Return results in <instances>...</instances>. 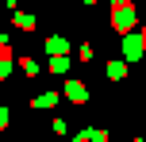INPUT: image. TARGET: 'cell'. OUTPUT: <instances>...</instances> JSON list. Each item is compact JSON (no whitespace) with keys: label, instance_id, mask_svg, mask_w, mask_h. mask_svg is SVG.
<instances>
[{"label":"cell","instance_id":"obj_5","mask_svg":"<svg viewBox=\"0 0 146 142\" xmlns=\"http://www.w3.org/2000/svg\"><path fill=\"white\" fill-rule=\"evenodd\" d=\"M54 104V92H42V96H35V108H50Z\"/></svg>","mask_w":146,"mask_h":142},{"label":"cell","instance_id":"obj_3","mask_svg":"<svg viewBox=\"0 0 146 142\" xmlns=\"http://www.w3.org/2000/svg\"><path fill=\"white\" fill-rule=\"evenodd\" d=\"M66 96L73 100V104H85L88 92H85V85H81V81H69V85H66Z\"/></svg>","mask_w":146,"mask_h":142},{"label":"cell","instance_id":"obj_4","mask_svg":"<svg viewBox=\"0 0 146 142\" xmlns=\"http://www.w3.org/2000/svg\"><path fill=\"white\" fill-rule=\"evenodd\" d=\"M50 69H54V73H66V69H69V58H62V54H58V58L50 61Z\"/></svg>","mask_w":146,"mask_h":142},{"label":"cell","instance_id":"obj_8","mask_svg":"<svg viewBox=\"0 0 146 142\" xmlns=\"http://www.w3.org/2000/svg\"><path fill=\"white\" fill-rule=\"evenodd\" d=\"M111 4H115V8H119V4H131V0H111Z\"/></svg>","mask_w":146,"mask_h":142},{"label":"cell","instance_id":"obj_10","mask_svg":"<svg viewBox=\"0 0 146 142\" xmlns=\"http://www.w3.org/2000/svg\"><path fill=\"white\" fill-rule=\"evenodd\" d=\"M85 4H96V0H85Z\"/></svg>","mask_w":146,"mask_h":142},{"label":"cell","instance_id":"obj_1","mask_svg":"<svg viewBox=\"0 0 146 142\" xmlns=\"http://www.w3.org/2000/svg\"><path fill=\"white\" fill-rule=\"evenodd\" d=\"M142 50H146V38L127 31V35H123V58H127V61H139V58H142Z\"/></svg>","mask_w":146,"mask_h":142},{"label":"cell","instance_id":"obj_9","mask_svg":"<svg viewBox=\"0 0 146 142\" xmlns=\"http://www.w3.org/2000/svg\"><path fill=\"white\" fill-rule=\"evenodd\" d=\"M139 35H142V38H146V27H142V31H139Z\"/></svg>","mask_w":146,"mask_h":142},{"label":"cell","instance_id":"obj_7","mask_svg":"<svg viewBox=\"0 0 146 142\" xmlns=\"http://www.w3.org/2000/svg\"><path fill=\"white\" fill-rule=\"evenodd\" d=\"M4 127H8V112L0 108V131H4Z\"/></svg>","mask_w":146,"mask_h":142},{"label":"cell","instance_id":"obj_6","mask_svg":"<svg viewBox=\"0 0 146 142\" xmlns=\"http://www.w3.org/2000/svg\"><path fill=\"white\" fill-rule=\"evenodd\" d=\"M108 77H115V81H119V77H123V61H111V65H108Z\"/></svg>","mask_w":146,"mask_h":142},{"label":"cell","instance_id":"obj_2","mask_svg":"<svg viewBox=\"0 0 146 142\" xmlns=\"http://www.w3.org/2000/svg\"><path fill=\"white\" fill-rule=\"evenodd\" d=\"M135 19H139V15H135V8H131V4H119V8H115V15H111V23H115L119 31H131V27H135Z\"/></svg>","mask_w":146,"mask_h":142}]
</instances>
